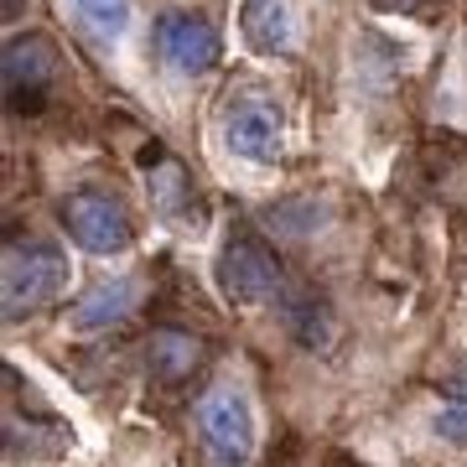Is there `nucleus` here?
Instances as JSON below:
<instances>
[{"mask_svg":"<svg viewBox=\"0 0 467 467\" xmlns=\"http://www.w3.org/2000/svg\"><path fill=\"white\" fill-rule=\"evenodd\" d=\"M192 431L198 447L208 457V467H250L254 457V426H250V405L239 389L218 384L192 405Z\"/></svg>","mask_w":467,"mask_h":467,"instance_id":"nucleus-1","label":"nucleus"},{"mask_svg":"<svg viewBox=\"0 0 467 467\" xmlns=\"http://www.w3.org/2000/svg\"><path fill=\"white\" fill-rule=\"evenodd\" d=\"M218 285L229 291L239 306H254V301H270L285 291V275H281V260L270 250L265 239L244 223H234L223 250H218Z\"/></svg>","mask_w":467,"mask_h":467,"instance_id":"nucleus-2","label":"nucleus"},{"mask_svg":"<svg viewBox=\"0 0 467 467\" xmlns=\"http://www.w3.org/2000/svg\"><path fill=\"white\" fill-rule=\"evenodd\" d=\"M67 281V260L63 250L52 244H11L5 250V270H0V285H5V317H32L36 306H47Z\"/></svg>","mask_w":467,"mask_h":467,"instance_id":"nucleus-3","label":"nucleus"},{"mask_svg":"<svg viewBox=\"0 0 467 467\" xmlns=\"http://www.w3.org/2000/svg\"><path fill=\"white\" fill-rule=\"evenodd\" d=\"M150 42H156V57H161V67L171 78H202L218 63V47H223L218 26L208 16H198V11H167L156 21Z\"/></svg>","mask_w":467,"mask_h":467,"instance_id":"nucleus-4","label":"nucleus"},{"mask_svg":"<svg viewBox=\"0 0 467 467\" xmlns=\"http://www.w3.org/2000/svg\"><path fill=\"white\" fill-rule=\"evenodd\" d=\"M63 229L67 239L88 254H119L130 244V218L109 192H94V187H78L63 198Z\"/></svg>","mask_w":467,"mask_h":467,"instance_id":"nucleus-5","label":"nucleus"},{"mask_svg":"<svg viewBox=\"0 0 467 467\" xmlns=\"http://www.w3.org/2000/svg\"><path fill=\"white\" fill-rule=\"evenodd\" d=\"M223 146H229V156L250 161V167H275V161H281V146H285L281 109L270 99H260V94L239 99L229 115H223Z\"/></svg>","mask_w":467,"mask_h":467,"instance_id":"nucleus-6","label":"nucleus"},{"mask_svg":"<svg viewBox=\"0 0 467 467\" xmlns=\"http://www.w3.org/2000/svg\"><path fill=\"white\" fill-rule=\"evenodd\" d=\"M52 73H57V52H52L47 36L26 32L5 42V99H11V109H36L47 99Z\"/></svg>","mask_w":467,"mask_h":467,"instance_id":"nucleus-7","label":"nucleus"},{"mask_svg":"<svg viewBox=\"0 0 467 467\" xmlns=\"http://www.w3.org/2000/svg\"><path fill=\"white\" fill-rule=\"evenodd\" d=\"M202 364V343L192 333H182V327H156L146 343V368L156 374L161 384H182L192 379Z\"/></svg>","mask_w":467,"mask_h":467,"instance_id":"nucleus-8","label":"nucleus"},{"mask_svg":"<svg viewBox=\"0 0 467 467\" xmlns=\"http://www.w3.org/2000/svg\"><path fill=\"white\" fill-rule=\"evenodd\" d=\"M146 182H150V202L161 208V218H182V223H198V192H192V177L177 156H156L146 167Z\"/></svg>","mask_w":467,"mask_h":467,"instance_id":"nucleus-9","label":"nucleus"},{"mask_svg":"<svg viewBox=\"0 0 467 467\" xmlns=\"http://www.w3.org/2000/svg\"><path fill=\"white\" fill-rule=\"evenodd\" d=\"M275 301H281V317L296 333V343H306V348H327L333 343V312H327V301L312 285H285Z\"/></svg>","mask_w":467,"mask_h":467,"instance_id":"nucleus-10","label":"nucleus"},{"mask_svg":"<svg viewBox=\"0 0 467 467\" xmlns=\"http://www.w3.org/2000/svg\"><path fill=\"white\" fill-rule=\"evenodd\" d=\"M244 42L265 57H285L296 32H291V5L285 0H244Z\"/></svg>","mask_w":467,"mask_h":467,"instance_id":"nucleus-11","label":"nucleus"},{"mask_svg":"<svg viewBox=\"0 0 467 467\" xmlns=\"http://www.w3.org/2000/svg\"><path fill=\"white\" fill-rule=\"evenodd\" d=\"M130 306H135V281H104L73 306V322H78L84 333L88 327H109V322H119Z\"/></svg>","mask_w":467,"mask_h":467,"instance_id":"nucleus-12","label":"nucleus"},{"mask_svg":"<svg viewBox=\"0 0 467 467\" xmlns=\"http://www.w3.org/2000/svg\"><path fill=\"white\" fill-rule=\"evenodd\" d=\"M73 11L99 42H115L130 21V0H73Z\"/></svg>","mask_w":467,"mask_h":467,"instance_id":"nucleus-13","label":"nucleus"},{"mask_svg":"<svg viewBox=\"0 0 467 467\" xmlns=\"http://www.w3.org/2000/svg\"><path fill=\"white\" fill-rule=\"evenodd\" d=\"M436 431L451 436V441H467V410H441L436 416Z\"/></svg>","mask_w":467,"mask_h":467,"instance_id":"nucleus-14","label":"nucleus"},{"mask_svg":"<svg viewBox=\"0 0 467 467\" xmlns=\"http://www.w3.org/2000/svg\"><path fill=\"white\" fill-rule=\"evenodd\" d=\"M384 11H420V5H436V0H374Z\"/></svg>","mask_w":467,"mask_h":467,"instance_id":"nucleus-15","label":"nucleus"},{"mask_svg":"<svg viewBox=\"0 0 467 467\" xmlns=\"http://www.w3.org/2000/svg\"><path fill=\"white\" fill-rule=\"evenodd\" d=\"M11 11H21V0H5V16H11Z\"/></svg>","mask_w":467,"mask_h":467,"instance_id":"nucleus-16","label":"nucleus"}]
</instances>
